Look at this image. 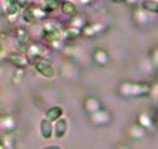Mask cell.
Segmentation results:
<instances>
[{
	"instance_id": "ba28073f",
	"label": "cell",
	"mask_w": 158,
	"mask_h": 149,
	"mask_svg": "<svg viewBox=\"0 0 158 149\" xmlns=\"http://www.w3.org/2000/svg\"><path fill=\"white\" fill-rule=\"evenodd\" d=\"M3 11H5L6 19L12 23L20 17V8L17 6V3L14 0H5L3 2Z\"/></svg>"
},
{
	"instance_id": "7a4b0ae2",
	"label": "cell",
	"mask_w": 158,
	"mask_h": 149,
	"mask_svg": "<svg viewBox=\"0 0 158 149\" xmlns=\"http://www.w3.org/2000/svg\"><path fill=\"white\" fill-rule=\"evenodd\" d=\"M24 53H26V56L29 58V61H31V64H32V62H35L37 59L47 58L49 53H50V49H49L47 46H44L43 43H40V41H31V43L27 44ZM47 59H49V58H47Z\"/></svg>"
},
{
	"instance_id": "603a6c76",
	"label": "cell",
	"mask_w": 158,
	"mask_h": 149,
	"mask_svg": "<svg viewBox=\"0 0 158 149\" xmlns=\"http://www.w3.org/2000/svg\"><path fill=\"white\" fill-rule=\"evenodd\" d=\"M21 15H23V20H24L26 23H34V17H32V14H31L29 6L23 9V14H21Z\"/></svg>"
},
{
	"instance_id": "5bb4252c",
	"label": "cell",
	"mask_w": 158,
	"mask_h": 149,
	"mask_svg": "<svg viewBox=\"0 0 158 149\" xmlns=\"http://www.w3.org/2000/svg\"><path fill=\"white\" fill-rule=\"evenodd\" d=\"M0 128L6 134H12V131L17 128V123L12 116H5V117H0Z\"/></svg>"
},
{
	"instance_id": "ffe728a7",
	"label": "cell",
	"mask_w": 158,
	"mask_h": 149,
	"mask_svg": "<svg viewBox=\"0 0 158 149\" xmlns=\"http://www.w3.org/2000/svg\"><path fill=\"white\" fill-rule=\"evenodd\" d=\"M141 8L146 12H152L157 14L158 12V0H143L141 2Z\"/></svg>"
},
{
	"instance_id": "2e32d148",
	"label": "cell",
	"mask_w": 158,
	"mask_h": 149,
	"mask_svg": "<svg viewBox=\"0 0 158 149\" xmlns=\"http://www.w3.org/2000/svg\"><path fill=\"white\" fill-rule=\"evenodd\" d=\"M146 135V130L143 126H140L138 123H132L129 128H128V137L134 138V140H140Z\"/></svg>"
},
{
	"instance_id": "83f0119b",
	"label": "cell",
	"mask_w": 158,
	"mask_h": 149,
	"mask_svg": "<svg viewBox=\"0 0 158 149\" xmlns=\"http://www.w3.org/2000/svg\"><path fill=\"white\" fill-rule=\"evenodd\" d=\"M117 149H129V148H126V146H118Z\"/></svg>"
},
{
	"instance_id": "4fadbf2b",
	"label": "cell",
	"mask_w": 158,
	"mask_h": 149,
	"mask_svg": "<svg viewBox=\"0 0 158 149\" xmlns=\"http://www.w3.org/2000/svg\"><path fill=\"white\" fill-rule=\"evenodd\" d=\"M29 9H31V14H32V17H34V21H43V20L47 19V12L44 11V8L41 6V5H37V3H31L29 5Z\"/></svg>"
},
{
	"instance_id": "8992f818",
	"label": "cell",
	"mask_w": 158,
	"mask_h": 149,
	"mask_svg": "<svg viewBox=\"0 0 158 149\" xmlns=\"http://www.w3.org/2000/svg\"><path fill=\"white\" fill-rule=\"evenodd\" d=\"M6 62L12 64V66L17 67V69H26V67L31 64L29 58L26 56L24 52H11V53H8Z\"/></svg>"
},
{
	"instance_id": "d6986e66",
	"label": "cell",
	"mask_w": 158,
	"mask_h": 149,
	"mask_svg": "<svg viewBox=\"0 0 158 149\" xmlns=\"http://www.w3.org/2000/svg\"><path fill=\"white\" fill-rule=\"evenodd\" d=\"M69 24L67 26H70V28H76V29H82L85 24H87V20L84 15H81V14H75V15H72V17H69Z\"/></svg>"
},
{
	"instance_id": "4316f807",
	"label": "cell",
	"mask_w": 158,
	"mask_h": 149,
	"mask_svg": "<svg viewBox=\"0 0 158 149\" xmlns=\"http://www.w3.org/2000/svg\"><path fill=\"white\" fill-rule=\"evenodd\" d=\"M41 149H61V146H58V145H50V146H44V148Z\"/></svg>"
},
{
	"instance_id": "30bf717a",
	"label": "cell",
	"mask_w": 158,
	"mask_h": 149,
	"mask_svg": "<svg viewBox=\"0 0 158 149\" xmlns=\"http://www.w3.org/2000/svg\"><path fill=\"white\" fill-rule=\"evenodd\" d=\"M93 61L98 64L99 67H106L108 64H110V55H108V52L103 49V47H96V49H93Z\"/></svg>"
},
{
	"instance_id": "44dd1931",
	"label": "cell",
	"mask_w": 158,
	"mask_h": 149,
	"mask_svg": "<svg viewBox=\"0 0 158 149\" xmlns=\"http://www.w3.org/2000/svg\"><path fill=\"white\" fill-rule=\"evenodd\" d=\"M134 20L137 21L138 26H144V24L148 23V15H146V11H143V9H137V11L134 12Z\"/></svg>"
},
{
	"instance_id": "6da1fadb",
	"label": "cell",
	"mask_w": 158,
	"mask_h": 149,
	"mask_svg": "<svg viewBox=\"0 0 158 149\" xmlns=\"http://www.w3.org/2000/svg\"><path fill=\"white\" fill-rule=\"evenodd\" d=\"M117 92L123 97H143L151 94L152 88L146 82H122Z\"/></svg>"
},
{
	"instance_id": "cb8c5ba5",
	"label": "cell",
	"mask_w": 158,
	"mask_h": 149,
	"mask_svg": "<svg viewBox=\"0 0 158 149\" xmlns=\"http://www.w3.org/2000/svg\"><path fill=\"white\" fill-rule=\"evenodd\" d=\"M14 2L17 3V6H19L20 9H24V8H27L32 3V0H14Z\"/></svg>"
},
{
	"instance_id": "52a82bcc",
	"label": "cell",
	"mask_w": 158,
	"mask_h": 149,
	"mask_svg": "<svg viewBox=\"0 0 158 149\" xmlns=\"http://www.w3.org/2000/svg\"><path fill=\"white\" fill-rule=\"evenodd\" d=\"M105 29H106V26L102 24V23H87L81 29V37L90 40V38H94V37H98V35H100Z\"/></svg>"
},
{
	"instance_id": "8fae6325",
	"label": "cell",
	"mask_w": 158,
	"mask_h": 149,
	"mask_svg": "<svg viewBox=\"0 0 158 149\" xmlns=\"http://www.w3.org/2000/svg\"><path fill=\"white\" fill-rule=\"evenodd\" d=\"M135 123L143 126L144 130H148V128H154L157 125V119H155V116L152 117L151 113H140L137 116V122Z\"/></svg>"
},
{
	"instance_id": "9a60e30c",
	"label": "cell",
	"mask_w": 158,
	"mask_h": 149,
	"mask_svg": "<svg viewBox=\"0 0 158 149\" xmlns=\"http://www.w3.org/2000/svg\"><path fill=\"white\" fill-rule=\"evenodd\" d=\"M40 132H41V137H43V138H46V140L52 138V137H53V126H52V122L43 119V120L40 122Z\"/></svg>"
},
{
	"instance_id": "3957f363",
	"label": "cell",
	"mask_w": 158,
	"mask_h": 149,
	"mask_svg": "<svg viewBox=\"0 0 158 149\" xmlns=\"http://www.w3.org/2000/svg\"><path fill=\"white\" fill-rule=\"evenodd\" d=\"M61 31H62V26L50 20V21H46L44 26H43V31H41V35L44 38V41H47L49 44L53 43V41H59L61 40Z\"/></svg>"
},
{
	"instance_id": "277c9868",
	"label": "cell",
	"mask_w": 158,
	"mask_h": 149,
	"mask_svg": "<svg viewBox=\"0 0 158 149\" xmlns=\"http://www.w3.org/2000/svg\"><path fill=\"white\" fill-rule=\"evenodd\" d=\"M88 119H90L91 125H94V126H106L113 122V114L105 108H100L99 111L88 114Z\"/></svg>"
},
{
	"instance_id": "e0dca14e",
	"label": "cell",
	"mask_w": 158,
	"mask_h": 149,
	"mask_svg": "<svg viewBox=\"0 0 158 149\" xmlns=\"http://www.w3.org/2000/svg\"><path fill=\"white\" fill-rule=\"evenodd\" d=\"M59 8H61V12H62L64 15H67V17H72V15H75V14L78 12L76 5H75L73 2H67V0H62L61 5H59Z\"/></svg>"
},
{
	"instance_id": "ac0fdd59",
	"label": "cell",
	"mask_w": 158,
	"mask_h": 149,
	"mask_svg": "<svg viewBox=\"0 0 158 149\" xmlns=\"http://www.w3.org/2000/svg\"><path fill=\"white\" fill-rule=\"evenodd\" d=\"M64 114V110H62V107H59V105H55V107H50L47 111H46V116H44V119L46 120H49V122H55L56 119H59L61 116Z\"/></svg>"
},
{
	"instance_id": "5b68a950",
	"label": "cell",
	"mask_w": 158,
	"mask_h": 149,
	"mask_svg": "<svg viewBox=\"0 0 158 149\" xmlns=\"http://www.w3.org/2000/svg\"><path fill=\"white\" fill-rule=\"evenodd\" d=\"M34 67H35V70H37V72H38L41 76H44V78H49V79L55 78V74H56V70L53 69V66L50 64V61H49L47 58L37 59V61L34 62Z\"/></svg>"
},
{
	"instance_id": "7c38bea8",
	"label": "cell",
	"mask_w": 158,
	"mask_h": 149,
	"mask_svg": "<svg viewBox=\"0 0 158 149\" xmlns=\"http://www.w3.org/2000/svg\"><path fill=\"white\" fill-rule=\"evenodd\" d=\"M67 130H69V122L67 119H64L62 116L55 120V125H53V137L56 138H62L65 134H67Z\"/></svg>"
},
{
	"instance_id": "4dcf8cb0",
	"label": "cell",
	"mask_w": 158,
	"mask_h": 149,
	"mask_svg": "<svg viewBox=\"0 0 158 149\" xmlns=\"http://www.w3.org/2000/svg\"><path fill=\"white\" fill-rule=\"evenodd\" d=\"M0 52H2V46H0Z\"/></svg>"
},
{
	"instance_id": "484cf974",
	"label": "cell",
	"mask_w": 158,
	"mask_h": 149,
	"mask_svg": "<svg viewBox=\"0 0 158 149\" xmlns=\"http://www.w3.org/2000/svg\"><path fill=\"white\" fill-rule=\"evenodd\" d=\"M123 2H125L126 5H129V6H134V5H137L140 0H123Z\"/></svg>"
},
{
	"instance_id": "f546056e",
	"label": "cell",
	"mask_w": 158,
	"mask_h": 149,
	"mask_svg": "<svg viewBox=\"0 0 158 149\" xmlns=\"http://www.w3.org/2000/svg\"><path fill=\"white\" fill-rule=\"evenodd\" d=\"M113 2H116V3H117V2H122V0H113Z\"/></svg>"
},
{
	"instance_id": "9c48e42d",
	"label": "cell",
	"mask_w": 158,
	"mask_h": 149,
	"mask_svg": "<svg viewBox=\"0 0 158 149\" xmlns=\"http://www.w3.org/2000/svg\"><path fill=\"white\" fill-rule=\"evenodd\" d=\"M82 108H84V111L87 114H93V113L99 111L100 108H103V105H102V102L96 96H88V97H85L82 100Z\"/></svg>"
},
{
	"instance_id": "d4e9b609",
	"label": "cell",
	"mask_w": 158,
	"mask_h": 149,
	"mask_svg": "<svg viewBox=\"0 0 158 149\" xmlns=\"http://www.w3.org/2000/svg\"><path fill=\"white\" fill-rule=\"evenodd\" d=\"M151 59L154 61V64H157V49H152V52H151Z\"/></svg>"
},
{
	"instance_id": "f1b7e54d",
	"label": "cell",
	"mask_w": 158,
	"mask_h": 149,
	"mask_svg": "<svg viewBox=\"0 0 158 149\" xmlns=\"http://www.w3.org/2000/svg\"><path fill=\"white\" fill-rule=\"evenodd\" d=\"M0 149H6L5 146H3V143H2V142H0Z\"/></svg>"
},
{
	"instance_id": "7402d4cb",
	"label": "cell",
	"mask_w": 158,
	"mask_h": 149,
	"mask_svg": "<svg viewBox=\"0 0 158 149\" xmlns=\"http://www.w3.org/2000/svg\"><path fill=\"white\" fill-rule=\"evenodd\" d=\"M0 142L3 143V146L6 149H14L15 148V138L12 134H6L5 138H0Z\"/></svg>"
}]
</instances>
